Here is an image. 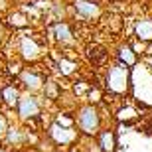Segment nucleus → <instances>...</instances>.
Returning a JSON list of instances; mask_svg holds the SVG:
<instances>
[{
  "label": "nucleus",
  "mask_w": 152,
  "mask_h": 152,
  "mask_svg": "<svg viewBox=\"0 0 152 152\" xmlns=\"http://www.w3.org/2000/svg\"><path fill=\"white\" fill-rule=\"evenodd\" d=\"M10 8V4H8V0H0V12H6Z\"/></svg>",
  "instance_id": "21"
},
{
  "label": "nucleus",
  "mask_w": 152,
  "mask_h": 152,
  "mask_svg": "<svg viewBox=\"0 0 152 152\" xmlns=\"http://www.w3.org/2000/svg\"><path fill=\"white\" fill-rule=\"evenodd\" d=\"M51 36H53V39H56L57 44H71L75 39V32L73 28H71V24L65 22V20H57V22H53V26H51Z\"/></svg>",
  "instance_id": "8"
},
{
  "label": "nucleus",
  "mask_w": 152,
  "mask_h": 152,
  "mask_svg": "<svg viewBox=\"0 0 152 152\" xmlns=\"http://www.w3.org/2000/svg\"><path fill=\"white\" fill-rule=\"evenodd\" d=\"M8 123H6V117L4 115H0V138H4L6 134H8Z\"/></svg>",
  "instance_id": "20"
},
{
  "label": "nucleus",
  "mask_w": 152,
  "mask_h": 152,
  "mask_svg": "<svg viewBox=\"0 0 152 152\" xmlns=\"http://www.w3.org/2000/svg\"><path fill=\"white\" fill-rule=\"evenodd\" d=\"M132 34L138 42H144V44H150L152 42V18H140L136 20L134 26H132Z\"/></svg>",
  "instance_id": "9"
},
{
  "label": "nucleus",
  "mask_w": 152,
  "mask_h": 152,
  "mask_svg": "<svg viewBox=\"0 0 152 152\" xmlns=\"http://www.w3.org/2000/svg\"><path fill=\"white\" fill-rule=\"evenodd\" d=\"M18 53L24 61L34 63L45 53V45L39 44L36 36H20L18 38Z\"/></svg>",
  "instance_id": "3"
},
{
  "label": "nucleus",
  "mask_w": 152,
  "mask_h": 152,
  "mask_svg": "<svg viewBox=\"0 0 152 152\" xmlns=\"http://www.w3.org/2000/svg\"><path fill=\"white\" fill-rule=\"evenodd\" d=\"M136 115H138V113H136L134 107H123V109H118L117 118L121 121V123H129V121H134Z\"/></svg>",
  "instance_id": "16"
},
{
  "label": "nucleus",
  "mask_w": 152,
  "mask_h": 152,
  "mask_svg": "<svg viewBox=\"0 0 152 152\" xmlns=\"http://www.w3.org/2000/svg\"><path fill=\"white\" fill-rule=\"evenodd\" d=\"M71 6H73L75 18L85 20V22H93L97 18H101V14H103L99 0H73Z\"/></svg>",
  "instance_id": "4"
},
{
  "label": "nucleus",
  "mask_w": 152,
  "mask_h": 152,
  "mask_svg": "<svg viewBox=\"0 0 152 152\" xmlns=\"http://www.w3.org/2000/svg\"><path fill=\"white\" fill-rule=\"evenodd\" d=\"M146 65L152 69V56H146Z\"/></svg>",
  "instance_id": "23"
},
{
  "label": "nucleus",
  "mask_w": 152,
  "mask_h": 152,
  "mask_svg": "<svg viewBox=\"0 0 152 152\" xmlns=\"http://www.w3.org/2000/svg\"><path fill=\"white\" fill-rule=\"evenodd\" d=\"M87 97H89V101L93 103V105H95V103H99L103 99V93H101V89H89V93H87Z\"/></svg>",
  "instance_id": "19"
},
{
  "label": "nucleus",
  "mask_w": 152,
  "mask_h": 152,
  "mask_svg": "<svg viewBox=\"0 0 152 152\" xmlns=\"http://www.w3.org/2000/svg\"><path fill=\"white\" fill-rule=\"evenodd\" d=\"M6 138H8V142H10V144H22V142L26 140V136L22 134V130L18 129V126H10V129H8Z\"/></svg>",
  "instance_id": "17"
},
{
  "label": "nucleus",
  "mask_w": 152,
  "mask_h": 152,
  "mask_svg": "<svg viewBox=\"0 0 152 152\" xmlns=\"http://www.w3.org/2000/svg\"><path fill=\"white\" fill-rule=\"evenodd\" d=\"M42 111V103L38 101V97L34 95H22L20 103H18V117L22 121H32L36 118Z\"/></svg>",
  "instance_id": "6"
},
{
  "label": "nucleus",
  "mask_w": 152,
  "mask_h": 152,
  "mask_svg": "<svg viewBox=\"0 0 152 152\" xmlns=\"http://www.w3.org/2000/svg\"><path fill=\"white\" fill-rule=\"evenodd\" d=\"M77 126L83 134H97L99 132V126H101V115H99V109L89 103V105H83L79 107L77 111Z\"/></svg>",
  "instance_id": "2"
},
{
  "label": "nucleus",
  "mask_w": 152,
  "mask_h": 152,
  "mask_svg": "<svg viewBox=\"0 0 152 152\" xmlns=\"http://www.w3.org/2000/svg\"><path fill=\"white\" fill-rule=\"evenodd\" d=\"M48 134H50V138L56 142V144H61V146L71 144V142L77 138V132H75L71 126H61V124H57V123H53L50 126Z\"/></svg>",
  "instance_id": "7"
},
{
  "label": "nucleus",
  "mask_w": 152,
  "mask_h": 152,
  "mask_svg": "<svg viewBox=\"0 0 152 152\" xmlns=\"http://www.w3.org/2000/svg\"><path fill=\"white\" fill-rule=\"evenodd\" d=\"M117 59L121 63H124V65H129V67H134L138 63V53L134 51V48L130 44H123V45H118V50H117Z\"/></svg>",
  "instance_id": "10"
},
{
  "label": "nucleus",
  "mask_w": 152,
  "mask_h": 152,
  "mask_svg": "<svg viewBox=\"0 0 152 152\" xmlns=\"http://www.w3.org/2000/svg\"><path fill=\"white\" fill-rule=\"evenodd\" d=\"M105 87L113 95H124L130 89V67L117 59L113 65L107 67L105 73Z\"/></svg>",
  "instance_id": "1"
},
{
  "label": "nucleus",
  "mask_w": 152,
  "mask_h": 152,
  "mask_svg": "<svg viewBox=\"0 0 152 152\" xmlns=\"http://www.w3.org/2000/svg\"><path fill=\"white\" fill-rule=\"evenodd\" d=\"M99 146H101L103 152H115L117 142H115L113 130H101V134H99Z\"/></svg>",
  "instance_id": "14"
},
{
  "label": "nucleus",
  "mask_w": 152,
  "mask_h": 152,
  "mask_svg": "<svg viewBox=\"0 0 152 152\" xmlns=\"http://www.w3.org/2000/svg\"><path fill=\"white\" fill-rule=\"evenodd\" d=\"M73 152H75V150H73Z\"/></svg>",
  "instance_id": "26"
},
{
  "label": "nucleus",
  "mask_w": 152,
  "mask_h": 152,
  "mask_svg": "<svg viewBox=\"0 0 152 152\" xmlns=\"http://www.w3.org/2000/svg\"><path fill=\"white\" fill-rule=\"evenodd\" d=\"M18 79H20L22 87L26 91H30V93L42 91V89H44V85H45V81H48V79L44 77V73H39L36 67H26L22 73L18 75Z\"/></svg>",
  "instance_id": "5"
},
{
  "label": "nucleus",
  "mask_w": 152,
  "mask_h": 152,
  "mask_svg": "<svg viewBox=\"0 0 152 152\" xmlns=\"http://www.w3.org/2000/svg\"><path fill=\"white\" fill-rule=\"evenodd\" d=\"M44 93L48 99H51V101H56V99H59V95H61V87H59V83H56L53 79H48L44 85Z\"/></svg>",
  "instance_id": "15"
},
{
  "label": "nucleus",
  "mask_w": 152,
  "mask_h": 152,
  "mask_svg": "<svg viewBox=\"0 0 152 152\" xmlns=\"http://www.w3.org/2000/svg\"><path fill=\"white\" fill-rule=\"evenodd\" d=\"M85 89H87V87H85L83 83H81V85H75V93H83Z\"/></svg>",
  "instance_id": "22"
},
{
  "label": "nucleus",
  "mask_w": 152,
  "mask_h": 152,
  "mask_svg": "<svg viewBox=\"0 0 152 152\" xmlns=\"http://www.w3.org/2000/svg\"><path fill=\"white\" fill-rule=\"evenodd\" d=\"M0 71H2V65H0Z\"/></svg>",
  "instance_id": "25"
},
{
  "label": "nucleus",
  "mask_w": 152,
  "mask_h": 152,
  "mask_svg": "<svg viewBox=\"0 0 152 152\" xmlns=\"http://www.w3.org/2000/svg\"><path fill=\"white\" fill-rule=\"evenodd\" d=\"M56 123L61 124V126H73V118L69 117V115H65V113H59L57 118H56Z\"/></svg>",
  "instance_id": "18"
},
{
  "label": "nucleus",
  "mask_w": 152,
  "mask_h": 152,
  "mask_svg": "<svg viewBox=\"0 0 152 152\" xmlns=\"http://www.w3.org/2000/svg\"><path fill=\"white\" fill-rule=\"evenodd\" d=\"M56 67H57V71H59L63 77H69V75H73L75 71H77L79 63H77V59H73V57L61 56V57H57Z\"/></svg>",
  "instance_id": "11"
},
{
  "label": "nucleus",
  "mask_w": 152,
  "mask_h": 152,
  "mask_svg": "<svg viewBox=\"0 0 152 152\" xmlns=\"http://www.w3.org/2000/svg\"><path fill=\"white\" fill-rule=\"evenodd\" d=\"M0 97H2V101H4L6 107H18L22 95H20L18 87H14V85H6V87H2V91H0Z\"/></svg>",
  "instance_id": "12"
},
{
  "label": "nucleus",
  "mask_w": 152,
  "mask_h": 152,
  "mask_svg": "<svg viewBox=\"0 0 152 152\" xmlns=\"http://www.w3.org/2000/svg\"><path fill=\"white\" fill-rule=\"evenodd\" d=\"M8 24L14 30H26L30 26V16L24 10H14L8 14Z\"/></svg>",
  "instance_id": "13"
},
{
  "label": "nucleus",
  "mask_w": 152,
  "mask_h": 152,
  "mask_svg": "<svg viewBox=\"0 0 152 152\" xmlns=\"http://www.w3.org/2000/svg\"><path fill=\"white\" fill-rule=\"evenodd\" d=\"M0 152H4V148H0Z\"/></svg>",
  "instance_id": "24"
}]
</instances>
